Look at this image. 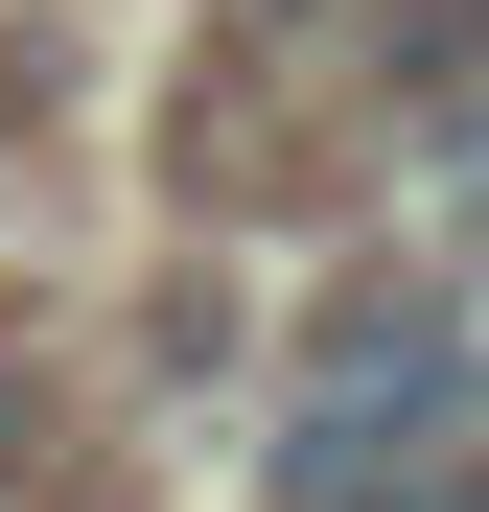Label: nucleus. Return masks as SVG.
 <instances>
[{"mask_svg":"<svg viewBox=\"0 0 489 512\" xmlns=\"http://www.w3.org/2000/svg\"><path fill=\"white\" fill-rule=\"evenodd\" d=\"M466 419H489V350H466L443 280L326 303V350H303V396H280V512H396Z\"/></svg>","mask_w":489,"mask_h":512,"instance_id":"obj_1","label":"nucleus"},{"mask_svg":"<svg viewBox=\"0 0 489 512\" xmlns=\"http://www.w3.org/2000/svg\"><path fill=\"white\" fill-rule=\"evenodd\" d=\"M443 187H466V210H489V117H466V163H443Z\"/></svg>","mask_w":489,"mask_h":512,"instance_id":"obj_2","label":"nucleus"}]
</instances>
